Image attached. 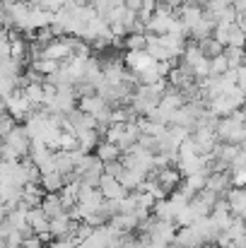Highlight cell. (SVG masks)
<instances>
[{
    "mask_svg": "<svg viewBox=\"0 0 246 248\" xmlns=\"http://www.w3.org/2000/svg\"><path fill=\"white\" fill-rule=\"evenodd\" d=\"M215 138L217 142H232V145H244L246 138V128L242 121L232 118V116H225L217 121L215 125Z\"/></svg>",
    "mask_w": 246,
    "mask_h": 248,
    "instance_id": "6da1fadb",
    "label": "cell"
},
{
    "mask_svg": "<svg viewBox=\"0 0 246 248\" xmlns=\"http://www.w3.org/2000/svg\"><path fill=\"white\" fill-rule=\"evenodd\" d=\"M2 101H5V113H10L17 123H19V121H24V118L34 111V108H32V104L27 101V96L22 94V89H12Z\"/></svg>",
    "mask_w": 246,
    "mask_h": 248,
    "instance_id": "7a4b0ae2",
    "label": "cell"
},
{
    "mask_svg": "<svg viewBox=\"0 0 246 248\" xmlns=\"http://www.w3.org/2000/svg\"><path fill=\"white\" fill-rule=\"evenodd\" d=\"M166 84H171V87H176V89H188L191 84H196V78H193V73H191V68L188 65H171L169 68V73H166Z\"/></svg>",
    "mask_w": 246,
    "mask_h": 248,
    "instance_id": "3957f363",
    "label": "cell"
},
{
    "mask_svg": "<svg viewBox=\"0 0 246 248\" xmlns=\"http://www.w3.org/2000/svg\"><path fill=\"white\" fill-rule=\"evenodd\" d=\"M2 142H5L7 147H12V150L19 155V159L29 155V138H27V133H24L22 125H15V128L2 138Z\"/></svg>",
    "mask_w": 246,
    "mask_h": 248,
    "instance_id": "277c9868",
    "label": "cell"
},
{
    "mask_svg": "<svg viewBox=\"0 0 246 248\" xmlns=\"http://www.w3.org/2000/svg\"><path fill=\"white\" fill-rule=\"evenodd\" d=\"M222 198L227 200L230 212H232L234 217H244V212H246V190H244V186H230V190H227Z\"/></svg>",
    "mask_w": 246,
    "mask_h": 248,
    "instance_id": "5b68a950",
    "label": "cell"
},
{
    "mask_svg": "<svg viewBox=\"0 0 246 248\" xmlns=\"http://www.w3.org/2000/svg\"><path fill=\"white\" fill-rule=\"evenodd\" d=\"M99 193H101V198H106V200H121L128 190L114 178V176H109V173H101V178H99Z\"/></svg>",
    "mask_w": 246,
    "mask_h": 248,
    "instance_id": "8992f818",
    "label": "cell"
},
{
    "mask_svg": "<svg viewBox=\"0 0 246 248\" xmlns=\"http://www.w3.org/2000/svg\"><path fill=\"white\" fill-rule=\"evenodd\" d=\"M41 198H44V188L39 186V183H24L22 188H19V205L22 207H39L41 205Z\"/></svg>",
    "mask_w": 246,
    "mask_h": 248,
    "instance_id": "52a82bcc",
    "label": "cell"
},
{
    "mask_svg": "<svg viewBox=\"0 0 246 248\" xmlns=\"http://www.w3.org/2000/svg\"><path fill=\"white\" fill-rule=\"evenodd\" d=\"M230 171H210L208 176H205V186L203 188H208V190H213V193H217V195H225L227 190H230Z\"/></svg>",
    "mask_w": 246,
    "mask_h": 248,
    "instance_id": "ba28073f",
    "label": "cell"
},
{
    "mask_svg": "<svg viewBox=\"0 0 246 248\" xmlns=\"http://www.w3.org/2000/svg\"><path fill=\"white\" fill-rule=\"evenodd\" d=\"M174 234H176V227H174V222H166V219H157L150 229V239L160 241V244H171Z\"/></svg>",
    "mask_w": 246,
    "mask_h": 248,
    "instance_id": "9c48e42d",
    "label": "cell"
},
{
    "mask_svg": "<svg viewBox=\"0 0 246 248\" xmlns=\"http://www.w3.org/2000/svg\"><path fill=\"white\" fill-rule=\"evenodd\" d=\"M75 108H80V111H84V113H89V116H99L101 111H106V108H111L99 94H92V96H82V99H78V106Z\"/></svg>",
    "mask_w": 246,
    "mask_h": 248,
    "instance_id": "30bf717a",
    "label": "cell"
},
{
    "mask_svg": "<svg viewBox=\"0 0 246 248\" xmlns=\"http://www.w3.org/2000/svg\"><path fill=\"white\" fill-rule=\"evenodd\" d=\"M145 178V173L140 171V169H128V166H123L121 169V173L116 176V181L126 188V190H135L138 186H140V181Z\"/></svg>",
    "mask_w": 246,
    "mask_h": 248,
    "instance_id": "8fae6325",
    "label": "cell"
},
{
    "mask_svg": "<svg viewBox=\"0 0 246 248\" xmlns=\"http://www.w3.org/2000/svg\"><path fill=\"white\" fill-rule=\"evenodd\" d=\"M27 224L34 229V234L49 232V217L41 212V207H29L27 210Z\"/></svg>",
    "mask_w": 246,
    "mask_h": 248,
    "instance_id": "7c38bea8",
    "label": "cell"
},
{
    "mask_svg": "<svg viewBox=\"0 0 246 248\" xmlns=\"http://www.w3.org/2000/svg\"><path fill=\"white\" fill-rule=\"evenodd\" d=\"M41 212L51 219V217H58L61 212H63V207H61V198H58V193H44V198H41Z\"/></svg>",
    "mask_w": 246,
    "mask_h": 248,
    "instance_id": "4fadbf2b",
    "label": "cell"
},
{
    "mask_svg": "<svg viewBox=\"0 0 246 248\" xmlns=\"http://www.w3.org/2000/svg\"><path fill=\"white\" fill-rule=\"evenodd\" d=\"M176 205L169 200V198H162V200H155V205H152V215L157 217V219H166V222H174V215H176Z\"/></svg>",
    "mask_w": 246,
    "mask_h": 248,
    "instance_id": "5bb4252c",
    "label": "cell"
},
{
    "mask_svg": "<svg viewBox=\"0 0 246 248\" xmlns=\"http://www.w3.org/2000/svg\"><path fill=\"white\" fill-rule=\"evenodd\" d=\"M92 152L97 155L99 162H111V159H118V157H121V150H118L114 142H106V140H99Z\"/></svg>",
    "mask_w": 246,
    "mask_h": 248,
    "instance_id": "9a60e30c",
    "label": "cell"
},
{
    "mask_svg": "<svg viewBox=\"0 0 246 248\" xmlns=\"http://www.w3.org/2000/svg\"><path fill=\"white\" fill-rule=\"evenodd\" d=\"M63 176L58 171H49V173H41L39 176V186L44 188V193H58L63 188Z\"/></svg>",
    "mask_w": 246,
    "mask_h": 248,
    "instance_id": "2e32d148",
    "label": "cell"
},
{
    "mask_svg": "<svg viewBox=\"0 0 246 248\" xmlns=\"http://www.w3.org/2000/svg\"><path fill=\"white\" fill-rule=\"evenodd\" d=\"M109 224H111L114 229H118V232H135V227H138V217H135V212H131V215H121V212H116V215L109 219Z\"/></svg>",
    "mask_w": 246,
    "mask_h": 248,
    "instance_id": "e0dca14e",
    "label": "cell"
},
{
    "mask_svg": "<svg viewBox=\"0 0 246 248\" xmlns=\"http://www.w3.org/2000/svg\"><path fill=\"white\" fill-rule=\"evenodd\" d=\"M75 138H78V147H80L82 152H92V150L97 147V142L101 140V138H99V133H97V128L80 130V133H75Z\"/></svg>",
    "mask_w": 246,
    "mask_h": 248,
    "instance_id": "ac0fdd59",
    "label": "cell"
},
{
    "mask_svg": "<svg viewBox=\"0 0 246 248\" xmlns=\"http://www.w3.org/2000/svg\"><path fill=\"white\" fill-rule=\"evenodd\" d=\"M68 227H70V217L66 212H61L58 217H51L49 219V232L53 239H61V236H68Z\"/></svg>",
    "mask_w": 246,
    "mask_h": 248,
    "instance_id": "d6986e66",
    "label": "cell"
},
{
    "mask_svg": "<svg viewBox=\"0 0 246 248\" xmlns=\"http://www.w3.org/2000/svg\"><path fill=\"white\" fill-rule=\"evenodd\" d=\"M123 46H126V51H145V46H148L145 31H131V34H126Z\"/></svg>",
    "mask_w": 246,
    "mask_h": 248,
    "instance_id": "ffe728a7",
    "label": "cell"
},
{
    "mask_svg": "<svg viewBox=\"0 0 246 248\" xmlns=\"http://www.w3.org/2000/svg\"><path fill=\"white\" fill-rule=\"evenodd\" d=\"M196 44H198V48H200V53H203L205 58H215V56H220V53L225 51V46H222V44H217L213 36L200 39V41H196Z\"/></svg>",
    "mask_w": 246,
    "mask_h": 248,
    "instance_id": "44dd1931",
    "label": "cell"
},
{
    "mask_svg": "<svg viewBox=\"0 0 246 248\" xmlns=\"http://www.w3.org/2000/svg\"><path fill=\"white\" fill-rule=\"evenodd\" d=\"M58 65H61L58 61H49V58H36V61H32V65H29V68H32V70H36L39 75H44V78H46V75H53V73L58 70Z\"/></svg>",
    "mask_w": 246,
    "mask_h": 248,
    "instance_id": "7402d4cb",
    "label": "cell"
},
{
    "mask_svg": "<svg viewBox=\"0 0 246 248\" xmlns=\"http://www.w3.org/2000/svg\"><path fill=\"white\" fill-rule=\"evenodd\" d=\"M193 219H196L193 207H191V205H183V207H179L176 215H174V227H188V224H193Z\"/></svg>",
    "mask_w": 246,
    "mask_h": 248,
    "instance_id": "603a6c76",
    "label": "cell"
},
{
    "mask_svg": "<svg viewBox=\"0 0 246 248\" xmlns=\"http://www.w3.org/2000/svg\"><path fill=\"white\" fill-rule=\"evenodd\" d=\"M97 212H99V215H101V217H104V219L109 222V219H111V217H114V215L118 212V200H106V198H104V200L99 202Z\"/></svg>",
    "mask_w": 246,
    "mask_h": 248,
    "instance_id": "cb8c5ba5",
    "label": "cell"
},
{
    "mask_svg": "<svg viewBox=\"0 0 246 248\" xmlns=\"http://www.w3.org/2000/svg\"><path fill=\"white\" fill-rule=\"evenodd\" d=\"M227 70H230V65H227L225 53H220V56L210 58V75H222V73H227Z\"/></svg>",
    "mask_w": 246,
    "mask_h": 248,
    "instance_id": "d4e9b609",
    "label": "cell"
},
{
    "mask_svg": "<svg viewBox=\"0 0 246 248\" xmlns=\"http://www.w3.org/2000/svg\"><path fill=\"white\" fill-rule=\"evenodd\" d=\"M78 241L80 239H75V236H61V239H51L44 248H75Z\"/></svg>",
    "mask_w": 246,
    "mask_h": 248,
    "instance_id": "484cf974",
    "label": "cell"
},
{
    "mask_svg": "<svg viewBox=\"0 0 246 248\" xmlns=\"http://www.w3.org/2000/svg\"><path fill=\"white\" fill-rule=\"evenodd\" d=\"M5 248H19V244H22V234L17 232V229H10L7 234H5Z\"/></svg>",
    "mask_w": 246,
    "mask_h": 248,
    "instance_id": "4316f807",
    "label": "cell"
},
{
    "mask_svg": "<svg viewBox=\"0 0 246 248\" xmlns=\"http://www.w3.org/2000/svg\"><path fill=\"white\" fill-rule=\"evenodd\" d=\"M230 183H232V186H244L246 183L244 169H230Z\"/></svg>",
    "mask_w": 246,
    "mask_h": 248,
    "instance_id": "83f0119b",
    "label": "cell"
},
{
    "mask_svg": "<svg viewBox=\"0 0 246 248\" xmlns=\"http://www.w3.org/2000/svg\"><path fill=\"white\" fill-rule=\"evenodd\" d=\"M32 2H34V5H39L41 10H49V12H56V10H58V7H61V5L66 2V0H32Z\"/></svg>",
    "mask_w": 246,
    "mask_h": 248,
    "instance_id": "f1b7e54d",
    "label": "cell"
},
{
    "mask_svg": "<svg viewBox=\"0 0 246 248\" xmlns=\"http://www.w3.org/2000/svg\"><path fill=\"white\" fill-rule=\"evenodd\" d=\"M19 248H44V244H41V239L34 234V236H27V239H22Z\"/></svg>",
    "mask_w": 246,
    "mask_h": 248,
    "instance_id": "f546056e",
    "label": "cell"
},
{
    "mask_svg": "<svg viewBox=\"0 0 246 248\" xmlns=\"http://www.w3.org/2000/svg\"><path fill=\"white\" fill-rule=\"evenodd\" d=\"M39 171H41V173H49V171H56V157L51 155V157H49L46 162H41V164H39Z\"/></svg>",
    "mask_w": 246,
    "mask_h": 248,
    "instance_id": "4dcf8cb0",
    "label": "cell"
},
{
    "mask_svg": "<svg viewBox=\"0 0 246 248\" xmlns=\"http://www.w3.org/2000/svg\"><path fill=\"white\" fill-rule=\"evenodd\" d=\"M2 219H5V212H2V207H0V222H2Z\"/></svg>",
    "mask_w": 246,
    "mask_h": 248,
    "instance_id": "1f68e13d",
    "label": "cell"
}]
</instances>
